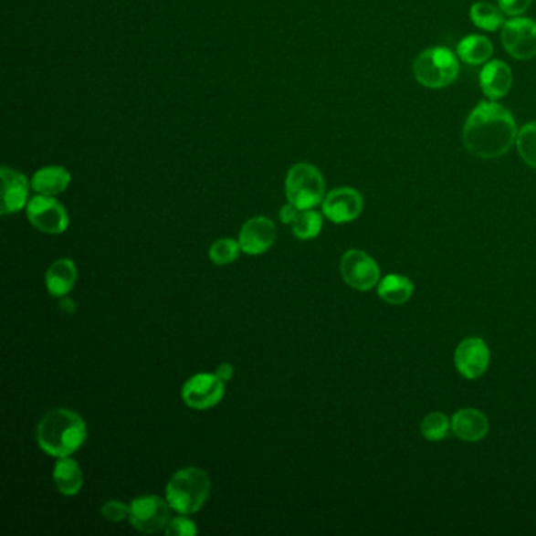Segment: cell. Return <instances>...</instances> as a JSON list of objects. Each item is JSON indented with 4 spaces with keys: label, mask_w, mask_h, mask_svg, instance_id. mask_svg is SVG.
<instances>
[{
    "label": "cell",
    "mask_w": 536,
    "mask_h": 536,
    "mask_svg": "<svg viewBox=\"0 0 536 536\" xmlns=\"http://www.w3.org/2000/svg\"><path fill=\"white\" fill-rule=\"evenodd\" d=\"M513 113L496 101H481L468 113L463 130L464 147L481 159H496L509 152L518 139Z\"/></svg>",
    "instance_id": "6da1fadb"
},
{
    "label": "cell",
    "mask_w": 536,
    "mask_h": 536,
    "mask_svg": "<svg viewBox=\"0 0 536 536\" xmlns=\"http://www.w3.org/2000/svg\"><path fill=\"white\" fill-rule=\"evenodd\" d=\"M87 440V425L79 414L54 409L37 426V442L49 457H71Z\"/></svg>",
    "instance_id": "7a4b0ae2"
},
{
    "label": "cell",
    "mask_w": 536,
    "mask_h": 536,
    "mask_svg": "<svg viewBox=\"0 0 536 536\" xmlns=\"http://www.w3.org/2000/svg\"><path fill=\"white\" fill-rule=\"evenodd\" d=\"M211 494V480L204 468H184L172 475L165 499L178 514H195L202 510Z\"/></svg>",
    "instance_id": "3957f363"
},
{
    "label": "cell",
    "mask_w": 536,
    "mask_h": 536,
    "mask_svg": "<svg viewBox=\"0 0 536 536\" xmlns=\"http://www.w3.org/2000/svg\"><path fill=\"white\" fill-rule=\"evenodd\" d=\"M413 69L418 84L426 89H444L457 80L459 62L452 49L436 46L418 54Z\"/></svg>",
    "instance_id": "277c9868"
},
{
    "label": "cell",
    "mask_w": 536,
    "mask_h": 536,
    "mask_svg": "<svg viewBox=\"0 0 536 536\" xmlns=\"http://www.w3.org/2000/svg\"><path fill=\"white\" fill-rule=\"evenodd\" d=\"M285 194L289 204L298 209H313L326 197V183L315 165L300 163L289 170Z\"/></svg>",
    "instance_id": "5b68a950"
},
{
    "label": "cell",
    "mask_w": 536,
    "mask_h": 536,
    "mask_svg": "<svg viewBox=\"0 0 536 536\" xmlns=\"http://www.w3.org/2000/svg\"><path fill=\"white\" fill-rule=\"evenodd\" d=\"M131 525L142 533H158L165 531L172 520V507L163 497L148 494L136 497L130 503Z\"/></svg>",
    "instance_id": "8992f818"
},
{
    "label": "cell",
    "mask_w": 536,
    "mask_h": 536,
    "mask_svg": "<svg viewBox=\"0 0 536 536\" xmlns=\"http://www.w3.org/2000/svg\"><path fill=\"white\" fill-rule=\"evenodd\" d=\"M26 209L30 224L46 235H62L68 230V213L65 206L51 195L37 194L32 200H28Z\"/></svg>",
    "instance_id": "52a82bcc"
},
{
    "label": "cell",
    "mask_w": 536,
    "mask_h": 536,
    "mask_svg": "<svg viewBox=\"0 0 536 536\" xmlns=\"http://www.w3.org/2000/svg\"><path fill=\"white\" fill-rule=\"evenodd\" d=\"M224 395H226V383L217 374H209V373L194 374L193 378L187 379L181 389V396L186 403V406L197 411L217 406Z\"/></svg>",
    "instance_id": "ba28073f"
},
{
    "label": "cell",
    "mask_w": 536,
    "mask_h": 536,
    "mask_svg": "<svg viewBox=\"0 0 536 536\" xmlns=\"http://www.w3.org/2000/svg\"><path fill=\"white\" fill-rule=\"evenodd\" d=\"M340 272L351 289L368 291L381 282V271L376 261L362 250H348L340 263Z\"/></svg>",
    "instance_id": "9c48e42d"
},
{
    "label": "cell",
    "mask_w": 536,
    "mask_h": 536,
    "mask_svg": "<svg viewBox=\"0 0 536 536\" xmlns=\"http://www.w3.org/2000/svg\"><path fill=\"white\" fill-rule=\"evenodd\" d=\"M502 45L510 56L529 60L536 56V23L529 17L516 16L503 24Z\"/></svg>",
    "instance_id": "30bf717a"
},
{
    "label": "cell",
    "mask_w": 536,
    "mask_h": 536,
    "mask_svg": "<svg viewBox=\"0 0 536 536\" xmlns=\"http://www.w3.org/2000/svg\"><path fill=\"white\" fill-rule=\"evenodd\" d=\"M491 352L485 340L468 337L457 344L455 351V367L466 379H478L489 367Z\"/></svg>",
    "instance_id": "8fae6325"
},
{
    "label": "cell",
    "mask_w": 536,
    "mask_h": 536,
    "mask_svg": "<svg viewBox=\"0 0 536 536\" xmlns=\"http://www.w3.org/2000/svg\"><path fill=\"white\" fill-rule=\"evenodd\" d=\"M322 215L333 224H348L363 211V197L352 187L333 189L322 200Z\"/></svg>",
    "instance_id": "7c38bea8"
},
{
    "label": "cell",
    "mask_w": 536,
    "mask_h": 536,
    "mask_svg": "<svg viewBox=\"0 0 536 536\" xmlns=\"http://www.w3.org/2000/svg\"><path fill=\"white\" fill-rule=\"evenodd\" d=\"M276 239V224L269 217L257 215L244 224L237 241L244 254L261 255L274 246Z\"/></svg>",
    "instance_id": "4fadbf2b"
},
{
    "label": "cell",
    "mask_w": 536,
    "mask_h": 536,
    "mask_svg": "<svg viewBox=\"0 0 536 536\" xmlns=\"http://www.w3.org/2000/svg\"><path fill=\"white\" fill-rule=\"evenodd\" d=\"M0 178H2V204H0L2 215H15L21 209L27 208L28 181L26 175L4 165L0 169Z\"/></svg>",
    "instance_id": "5bb4252c"
},
{
    "label": "cell",
    "mask_w": 536,
    "mask_h": 536,
    "mask_svg": "<svg viewBox=\"0 0 536 536\" xmlns=\"http://www.w3.org/2000/svg\"><path fill=\"white\" fill-rule=\"evenodd\" d=\"M513 84V73L503 60L486 62L480 71L481 91L491 101H497L509 93Z\"/></svg>",
    "instance_id": "9a60e30c"
},
{
    "label": "cell",
    "mask_w": 536,
    "mask_h": 536,
    "mask_svg": "<svg viewBox=\"0 0 536 536\" xmlns=\"http://www.w3.org/2000/svg\"><path fill=\"white\" fill-rule=\"evenodd\" d=\"M76 282H78V268L69 258L54 261L46 271V289L47 293L57 300H62L67 294L71 293Z\"/></svg>",
    "instance_id": "2e32d148"
},
{
    "label": "cell",
    "mask_w": 536,
    "mask_h": 536,
    "mask_svg": "<svg viewBox=\"0 0 536 536\" xmlns=\"http://www.w3.org/2000/svg\"><path fill=\"white\" fill-rule=\"evenodd\" d=\"M452 429L457 439L477 442L485 439L489 431V422L478 409H461L452 417Z\"/></svg>",
    "instance_id": "e0dca14e"
},
{
    "label": "cell",
    "mask_w": 536,
    "mask_h": 536,
    "mask_svg": "<svg viewBox=\"0 0 536 536\" xmlns=\"http://www.w3.org/2000/svg\"><path fill=\"white\" fill-rule=\"evenodd\" d=\"M69 183H71V173L68 170L58 165H49L35 172L30 181V187L41 195L56 197L68 189Z\"/></svg>",
    "instance_id": "ac0fdd59"
},
{
    "label": "cell",
    "mask_w": 536,
    "mask_h": 536,
    "mask_svg": "<svg viewBox=\"0 0 536 536\" xmlns=\"http://www.w3.org/2000/svg\"><path fill=\"white\" fill-rule=\"evenodd\" d=\"M54 483L57 489L63 496H76L79 494L84 486V474L79 464L74 461L73 457H58L54 468Z\"/></svg>",
    "instance_id": "d6986e66"
},
{
    "label": "cell",
    "mask_w": 536,
    "mask_h": 536,
    "mask_svg": "<svg viewBox=\"0 0 536 536\" xmlns=\"http://www.w3.org/2000/svg\"><path fill=\"white\" fill-rule=\"evenodd\" d=\"M378 294L387 304H406L407 300L413 298V280L400 274H389L378 283Z\"/></svg>",
    "instance_id": "ffe728a7"
},
{
    "label": "cell",
    "mask_w": 536,
    "mask_h": 536,
    "mask_svg": "<svg viewBox=\"0 0 536 536\" xmlns=\"http://www.w3.org/2000/svg\"><path fill=\"white\" fill-rule=\"evenodd\" d=\"M457 56L468 65H481L491 58L494 47L483 35H468L457 45Z\"/></svg>",
    "instance_id": "44dd1931"
},
{
    "label": "cell",
    "mask_w": 536,
    "mask_h": 536,
    "mask_svg": "<svg viewBox=\"0 0 536 536\" xmlns=\"http://www.w3.org/2000/svg\"><path fill=\"white\" fill-rule=\"evenodd\" d=\"M470 19L477 27L486 32H496L507 23L500 6L492 5L489 2H477L470 6Z\"/></svg>",
    "instance_id": "7402d4cb"
},
{
    "label": "cell",
    "mask_w": 536,
    "mask_h": 536,
    "mask_svg": "<svg viewBox=\"0 0 536 536\" xmlns=\"http://www.w3.org/2000/svg\"><path fill=\"white\" fill-rule=\"evenodd\" d=\"M294 236L302 241L317 237L322 230V215L315 209H300L291 224Z\"/></svg>",
    "instance_id": "603a6c76"
},
{
    "label": "cell",
    "mask_w": 536,
    "mask_h": 536,
    "mask_svg": "<svg viewBox=\"0 0 536 536\" xmlns=\"http://www.w3.org/2000/svg\"><path fill=\"white\" fill-rule=\"evenodd\" d=\"M516 147L525 164L536 169V121L524 124L518 132Z\"/></svg>",
    "instance_id": "cb8c5ba5"
},
{
    "label": "cell",
    "mask_w": 536,
    "mask_h": 536,
    "mask_svg": "<svg viewBox=\"0 0 536 536\" xmlns=\"http://www.w3.org/2000/svg\"><path fill=\"white\" fill-rule=\"evenodd\" d=\"M450 426H452V420L447 417L446 414L431 413L424 418V422L420 425V431H422L425 439L439 442V440L446 439Z\"/></svg>",
    "instance_id": "d4e9b609"
},
{
    "label": "cell",
    "mask_w": 536,
    "mask_h": 536,
    "mask_svg": "<svg viewBox=\"0 0 536 536\" xmlns=\"http://www.w3.org/2000/svg\"><path fill=\"white\" fill-rule=\"evenodd\" d=\"M239 250H241L239 241H235L230 237H222L209 247V260L213 261L215 265H232L233 261H236L239 257Z\"/></svg>",
    "instance_id": "484cf974"
},
{
    "label": "cell",
    "mask_w": 536,
    "mask_h": 536,
    "mask_svg": "<svg viewBox=\"0 0 536 536\" xmlns=\"http://www.w3.org/2000/svg\"><path fill=\"white\" fill-rule=\"evenodd\" d=\"M164 533L169 536H195L197 535V527L193 520L187 518V514H180L173 520H170Z\"/></svg>",
    "instance_id": "4316f807"
},
{
    "label": "cell",
    "mask_w": 536,
    "mask_h": 536,
    "mask_svg": "<svg viewBox=\"0 0 536 536\" xmlns=\"http://www.w3.org/2000/svg\"><path fill=\"white\" fill-rule=\"evenodd\" d=\"M131 507L128 503L120 500H108L101 507V514L110 522H121L130 518Z\"/></svg>",
    "instance_id": "83f0119b"
},
{
    "label": "cell",
    "mask_w": 536,
    "mask_h": 536,
    "mask_svg": "<svg viewBox=\"0 0 536 536\" xmlns=\"http://www.w3.org/2000/svg\"><path fill=\"white\" fill-rule=\"evenodd\" d=\"M531 0H499V6L505 15L516 17L524 15L529 6H531Z\"/></svg>",
    "instance_id": "f1b7e54d"
},
{
    "label": "cell",
    "mask_w": 536,
    "mask_h": 536,
    "mask_svg": "<svg viewBox=\"0 0 536 536\" xmlns=\"http://www.w3.org/2000/svg\"><path fill=\"white\" fill-rule=\"evenodd\" d=\"M300 209L296 208L293 204H287L285 206H282L280 209V220H282L283 224H293V220L296 219V215L300 213Z\"/></svg>",
    "instance_id": "f546056e"
},
{
    "label": "cell",
    "mask_w": 536,
    "mask_h": 536,
    "mask_svg": "<svg viewBox=\"0 0 536 536\" xmlns=\"http://www.w3.org/2000/svg\"><path fill=\"white\" fill-rule=\"evenodd\" d=\"M215 374H217L224 383H228V381L235 376V368H233L232 363L226 362V363H220L217 370H215Z\"/></svg>",
    "instance_id": "4dcf8cb0"
},
{
    "label": "cell",
    "mask_w": 536,
    "mask_h": 536,
    "mask_svg": "<svg viewBox=\"0 0 536 536\" xmlns=\"http://www.w3.org/2000/svg\"><path fill=\"white\" fill-rule=\"evenodd\" d=\"M60 309L65 311H69V313H73V311L76 310V305H74L73 300L62 298V300H60Z\"/></svg>",
    "instance_id": "1f68e13d"
}]
</instances>
